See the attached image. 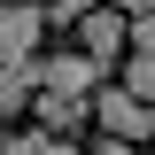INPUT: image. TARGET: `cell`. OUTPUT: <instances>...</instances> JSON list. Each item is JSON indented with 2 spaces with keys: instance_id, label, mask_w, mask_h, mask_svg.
Returning <instances> with one entry per match:
<instances>
[{
  "instance_id": "1",
  "label": "cell",
  "mask_w": 155,
  "mask_h": 155,
  "mask_svg": "<svg viewBox=\"0 0 155 155\" xmlns=\"http://www.w3.org/2000/svg\"><path fill=\"white\" fill-rule=\"evenodd\" d=\"M93 124H101V140L140 147V140L155 132V109H147V101H132L124 85H101V93H93Z\"/></svg>"
},
{
  "instance_id": "2",
  "label": "cell",
  "mask_w": 155,
  "mask_h": 155,
  "mask_svg": "<svg viewBox=\"0 0 155 155\" xmlns=\"http://www.w3.org/2000/svg\"><path fill=\"white\" fill-rule=\"evenodd\" d=\"M39 31H47V8H31V0L0 8V70L8 62H39Z\"/></svg>"
},
{
  "instance_id": "3",
  "label": "cell",
  "mask_w": 155,
  "mask_h": 155,
  "mask_svg": "<svg viewBox=\"0 0 155 155\" xmlns=\"http://www.w3.org/2000/svg\"><path fill=\"white\" fill-rule=\"evenodd\" d=\"M39 70H47V93H70V101H93L101 93V62L78 47V54H39Z\"/></svg>"
},
{
  "instance_id": "4",
  "label": "cell",
  "mask_w": 155,
  "mask_h": 155,
  "mask_svg": "<svg viewBox=\"0 0 155 155\" xmlns=\"http://www.w3.org/2000/svg\"><path fill=\"white\" fill-rule=\"evenodd\" d=\"M78 39H85V54H93V62H101V70H109V62H116V54H124V39H132V16H116L109 0H101L93 16L78 23Z\"/></svg>"
},
{
  "instance_id": "5",
  "label": "cell",
  "mask_w": 155,
  "mask_h": 155,
  "mask_svg": "<svg viewBox=\"0 0 155 155\" xmlns=\"http://www.w3.org/2000/svg\"><path fill=\"white\" fill-rule=\"evenodd\" d=\"M39 93H47V70H39V62H8V70H0V109H8V116L31 109Z\"/></svg>"
},
{
  "instance_id": "6",
  "label": "cell",
  "mask_w": 155,
  "mask_h": 155,
  "mask_svg": "<svg viewBox=\"0 0 155 155\" xmlns=\"http://www.w3.org/2000/svg\"><path fill=\"white\" fill-rule=\"evenodd\" d=\"M31 109H39V124H47V140H62V132H78V124L93 116V101H70V93H39Z\"/></svg>"
},
{
  "instance_id": "7",
  "label": "cell",
  "mask_w": 155,
  "mask_h": 155,
  "mask_svg": "<svg viewBox=\"0 0 155 155\" xmlns=\"http://www.w3.org/2000/svg\"><path fill=\"white\" fill-rule=\"evenodd\" d=\"M124 93L155 109V54H132V70H124Z\"/></svg>"
},
{
  "instance_id": "8",
  "label": "cell",
  "mask_w": 155,
  "mask_h": 155,
  "mask_svg": "<svg viewBox=\"0 0 155 155\" xmlns=\"http://www.w3.org/2000/svg\"><path fill=\"white\" fill-rule=\"evenodd\" d=\"M39 8H47V16H54V23H85V16H93V8H101V0H39Z\"/></svg>"
},
{
  "instance_id": "9",
  "label": "cell",
  "mask_w": 155,
  "mask_h": 155,
  "mask_svg": "<svg viewBox=\"0 0 155 155\" xmlns=\"http://www.w3.org/2000/svg\"><path fill=\"white\" fill-rule=\"evenodd\" d=\"M0 155H47V132H23V140H0Z\"/></svg>"
},
{
  "instance_id": "10",
  "label": "cell",
  "mask_w": 155,
  "mask_h": 155,
  "mask_svg": "<svg viewBox=\"0 0 155 155\" xmlns=\"http://www.w3.org/2000/svg\"><path fill=\"white\" fill-rule=\"evenodd\" d=\"M132 47H140V54H155V16H132Z\"/></svg>"
},
{
  "instance_id": "11",
  "label": "cell",
  "mask_w": 155,
  "mask_h": 155,
  "mask_svg": "<svg viewBox=\"0 0 155 155\" xmlns=\"http://www.w3.org/2000/svg\"><path fill=\"white\" fill-rule=\"evenodd\" d=\"M116 16H155V0H109Z\"/></svg>"
},
{
  "instance_id": "12",
  "label": "cell",
  "mask_w": 155,
  "mask_h": 155,
  "mask_svg": "<svg viewBox=\"0 0 155 155\" xmlns=\"http://www.w3.org/2000/svg\"><path fill=\"white\" fill-rule=\"evenodd\" d=\"M93 155H140V147H124V140H101V147H93Z\"/></svg>"
},
{
  "instance_id": "13",
  "label": "cell",
  "mask_w": 155,
  "mask_h": 155,
  "mask_svg": "<svg viewBox=\"0 0 155 155\" xmlns=\"http://www.w3.org/2000/svg\"><path fill=\"white\" fill-rule=\"evenodd\" d=\"M31 8H39V0H31Z\"/></svg>"
}]
</instances>
